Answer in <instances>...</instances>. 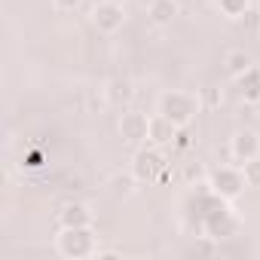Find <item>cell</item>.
<instances>
[{"instance_id":"ba28073f","label":"cell","mask_w":260,"mask_h":260,"mask_svg":"<svg viewBox=\"0 0 260 260\" xmlns=\"http://www.w3.org/2000/svg\"><path fill=\"white\" fill-rule=\"evenodd\" d=\"M254 156H260V135L254 128H242V132H236L230 138V159L236 166H242V162H248Z\"/></svg>"},{"instance_id":"4fadbf2b","label":"cell","mask_w":260,"mask_h":260,"mask_svg":"<svg viewBox=\"0 0 260 260\" xmlns=\"http://www.w3.org/2000/svg\"><path fill=\"white\" fill-rule=\"evenodd\" d=\"M181 7H178V0H150L147 4V16L153 25H172L178 19Z\"/></svg>"},{"instance_id":"5bb4252c","label":"cell","mask_w":260,"mask_h":260,"mask_svg":"<svg viewBox=\"0 0 260 260\" xmlns=\"http://www.w3.org/2000/svg\"><path fill=\"white\" fill-rule=\"evenodd\" d=\"M251 64H254V58H251L245 49H230V52L223 55V68H226V74H230L233 80H236V77H242Z\"/></svg>"},{"instance_id":"9a60e30c","label":"cell","mask_w":260,"mask_h":260,"mask_svg":"<svg viewBox=\"0 0 260 260\" xmlns=\"http://www.w3.org/2000/svg\"><path fill=\"white\" fill-rule=\"evenodd\" d=\"M110 184H113V193H116V196H132V193H135V184H141V181L128 172V175H113Z\"/></svg>"},{"instance_id":"277c9868","label":"cell","mask_w":260,"mask_h":260,"mask_svg":"<svg viewBox=\"0 0 260 260\" xmlns=\"http://www.w3.org/2000/svg\"><path fill=\"white\" fill-rule=\"evenodd\" d=\"M208 187H211V193L217 196V199H223V202H233L248 184H245V175H242V169L233 162V166H220V169H214L211 175H208Z\"/></svg>"},{"instance_id":"8fae6325","label":"cell","mask_w":260,"mask_h":260,"mask_svg":"<svg viewBox=\"0 0 260 260\" xmlns=\"http://www.w3.org/2000/svg\"><path fill=\"white\" fill-rule=\"evenodd\" d=\"M175 138H178V125L166 119L162 113H153L150 116V144L162 147V144H175Z\"/></svg>"},{"instance_id":"ac0fdd59","label":"cell","mask_w":260,"mask_h":260,"mask_svg":"<svg viewBox=\"0 0 260 260\" xmlns=\"http://www.w3.org/2000/svg\"><path fill=\"white\" fill-rule=\"evenodd\" d=\"M80 4H83V0H52V7H55L58 13H74Z\"/></svg>"},{"instance_id":"7a4b0ae2","label":"cell","mask_w":260,"mask_h":260,"mask_svg":"<svg viewBox=\"0 0 260 260\" xmlns=\"http://www.w3.org/2000/svg\"><path fill=\"white\" fill-rule=\"evenodd\" d=\"M55 251L68 260H83L95 257L98 251V236L92 226H61L55 236Z\"/></svg>"},{"instance_id":"d6986e66","label":"cell","mask_w":260,"mask_h":260,"mask_svg":"<svg viewBox=\"0 0 260 260\" xmlns=\"http://www.w3.org/2000/svg\"><path fill=\"white\" fill-rule=\"evenodd\" d=\"M175 147H190V132H187V128H178V138H175Z\"/></svg>"},{"instance_id":"6da1fadb","label":"cell","mask_w":260,"mask_h":260,"mask_svg":"<svg viewBox=\"0 0 260 260\" xmlns=\"http://www.w3.org/2000/svg\"><path fill=\"white\" fill-rule=\"evenodd\" d=\"M199 95L193 92H184V89H169L159 95V104H156V113H162L166 119H172L178 128H190V122L196 119L199 113Z\"/></svg>"},{"instance_id":"ffe728a7","label":"cell","mask_w":260,"mask_h":260,"mask_svg":"<svg viewBox=\"0 0 260 260\" xmlns=\"http://www.w3.org/2000/svg\"><path fill=\"white\" fill-rule=\"evenodd\" d=\"M184 178L193 184V181H199V178H202V169H199V166H187V169H184Z\"/></svg>"},{"instance_id":"2e32d148","label":"cell","mask_w":260,"mask_h":260,"mask_svg":"<svg viewBox=\"0 0 260 260\" xmlns=\"http://www.w3.org/2000/svg\"><path fill=\"white\" fill-rule=\"evenodd\" d=\"M239 169H242V175H245V184H248V187H254V190H260V156H254V159L242 162Z\"/></svg>"},{"instance_id":"52a82bcc","label":"cell","mask_w":260,"mask_h":260,"mask_svg":"<svg viewBox=\"0 0 260 260\" xmlns=\"http://www.w3.org/2000/svg\"><path fill=\"white\" fill-rule=\"evenodd\" d=\"M119 135L125 144H150V116L141 113V110H125L119 116Z\"/></svg>"},{"instance_id":"9c48e42d","label":"cell","mask_w":260,"mask_h":260,"mask_svg":"<svg viewBox=\"0 0 260 260\" xmlns=\"http://www.w3.org/2000/svg\"><path fill=\"white\" fill-rule=\"evenodd\" d=\"M58 223L61 226H92L95 223V214L89 205L83 202H68L61 211H58Z\"/></svg>"},{"instance_id":"5b68a950","label":"cell","mask_w":260,"mask_h":260,"mask_svg":"<svg viewBox=\"0 0 260 260\" xmlns=\"http://www.w3.org/2000/svg\"><path fill=\"white\" fill-rule=\"evenodd\" d=\"M162 172H166V156H162V150H159L156 144H141V147L135 150V156H132V175H135L141 184H147V181H156Z\"/></svg>"},{"instance_id":"8992f818","label":"cell","mask_w":260,"mask_h":260,"mask_svg":"<svg viewBox=\"0 0 260 260\" xmlns=\"http://www.w3.org/2000/svg\"><path fill=\"white\" fill-rule=\"evenodd\" d=\"M92 25L98 34H116L125 25V7L122 0H98L92 7Z\"/></svg>"},{"instance_id":"30bf717a","label":"cell","mask_w":260,"mask_h":260,"mask_svg":"<svg viewBox=\"0 0 260 260\" xmlns=\"http://www.w3.org/2000/svg\"><path fill=\"white\" fill-rule=\"evenodd\" d=\"M236 86L245 104H260V68L257 64H251L242 77H236Z\"/></svg>"},{"instance_id":"3957f363","label":"cell","mask_w":260,"mask_h":260,"mask_svg":"<svg viewBox=\"0 0 260 260\" xmlns=\"http://www.w3.org/2000/svg\"><path fill=\"white\" fill-rule=\"evenodd\" d=\"M202 223H205V236L208 239H226L239 230V220L233 217V211L223 205V199H211L208 208L202 211Z\"/></svg>"},{"instance_id":"7c38bea8","label":"cell","mask_w":260,"mask_h":260,"mask_svg":"<svg viewBox=\"0 0 260 260\" xmlns=\"http://www.w3.org/2000/svg\"><path fill=\"white\" fill-rule=\"evenodd\" d=\"M104 98H107V104H113V107L128 104V101L135 98V86H132V80H125V77L110 80V83H107V89H104Z\"/></svg>"},{"instance_id":"e0dca14e","label":"cell","mask_w":260,"mask_h":260,"mask_svg":"<svg viewBox=\"0 0 260 260\" xmlns=\"http://www.w3.org/2000/svg\"><path fill=\"white\" fill-rule=\"evenodd\" d=\"M217 7L226 19H242L248 13V0H217Z\"/></svg>"}]
</instances>
